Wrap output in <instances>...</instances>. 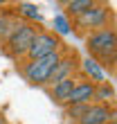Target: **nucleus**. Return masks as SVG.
<instances>
[{
	"label": "nucleus",
	"mask_w": 117,
	"mask_h": 124,
	"mask_svg": "<svg viewBox=\"0 0 117 124\" xmlns=\"http://www.w3.org/2000/svg\"><path fill=\"white\" fill-rule=\"evenodd\" d=\"M86 52L104 70L110 68V72H115V54H117L115 27H106V30H97V32L86 34Z\"/></svg>",
	"instance_id": "f257e3e1"
},
{
	"label": "nucleus",
	"mask_w": 117,
	"mask_h": 124,
	"mask_svg": "<svg viewBox=\"0 0 117 124\" xmlns=\"http://www.w3.org/2000/svg\"><path fill=\"white\" fill-rule=\"evenodd\" d=\"M110 20H113V9L106 2H95L81 16L72 18L70 27H74V32H79V34H90V32H97V30L113 27Z\"/></svg>",
	"instance_id": "f03ea898"
},
{
	"label": "nucleus",
	"mask_w": 117,
	"mask_h": 124,
	"mask_svg": "<svg viewBox=\"0 0 117 124\" xmlns=\"http://www.w3.org/2000/svg\"><path fill=\"white\" fill-rule=\"evenodd\" d=\"M34 36H36L34 23H27V20L16 18L9 36L5 39V45H7V50H9V54L14 56V59L23 61L25 54H27V50H29V45H32V41H34Z\"/></svg>",
	"instance_id": "7ed1b4c3"
},
{
	"label": "nucleus",
	"mask_w": 117,
	"mask_h": 124,
	"mask_svg": "<svg viewBox=\"0 0 117 124\" xmlns=\"http://www.w3.org/2000/svg\"><path fill=\"white\" fill-rule=\"evenodd\" d=\"M63 50L50 54V56H43V59H34V61H20V75L25 77L27 84L32 86H45L47 84V77L52 75L54 65L58 63Z\"/></svg>",
	"instance_id": "20e7f679"
},
{
	"label": "nucleus",
	"mask_w": 117,
	"mask_h": 124,
	"mask_svg": "<svg viewBox=\"0 0 117 124\" xmlns=\"http://www.w3.org/2000/svg\"><path fill=\"white\" fill-rule=\"evenodd\" d=\"M58 50H63V45H61V39H58L54 32L36 30V36H34V41H32V45H29V50H27V54H25L23 61L43 59V56H50V54L58 52Z\"/></svg>",
	"instance_id": "39448f33"
},
{
	"label": "nucleus",
	"mask_w": 117,
	"mask_h": 124,
	"mask_svg": "<svg viewBox=\"0 0 117 124\" xmlns=\"http://www.w3.org/2000/svg\"><path fill=\"white\" fill-rule=\"evenodd\" d=\"M79 56L74 52H63L61 54V59H58V63L54 65V70H52V75L47 77V88L50 86H54L58 81H63V79H70V77H74V72L79 70Z\"/></svg>",
	"instance_id": "423d86ee"
},
{
	"label": "nucleus",
	"mask_w": 117,
	"mask_h": 124,
	"mask_svg": "<svg viewBox=\"0 0 117 124\" xmlns=\"http://www.w3.org/2000/svg\"><path fill=\"white\" fill-rule=\"evenodd\" d=\"M77 124H115V106L90 104Z\"/></svg>",
	"instance_id": "0eeeda50"
},
{
	"label": "nucleus",
	"mask_w": 117,
	"mask_h": 124,
	"mask_svg": "<svg viewBox=\"0 0 117 124\" xmlns=\"http://www.w3.org/2000/svg\"><path fill=\"white\" fill-rule=\"evenodd\" d=\"M79 70H81V75H83L81 79H86V81H90V84H95V86L108 81L106 70L101 68L95 59H90V56H86L83 61H79Z\"/></svg>",
	"instance_id": "6e6552de"
},
{
	"label": "nucleus",
	"mask_w": 117,
	"mask_h": 124,
	"mask_svg": "<svg viewBox=\"0 0 117 124\" xmlns=\"http://www.w3.org/2000/svg\"><path fill=\"white\" fill-rule=\"evenodd\" d=\"M92 97H95V84L86 81V79H77V81H74V88H72V93H70L68 106L92 104Z\"/></svg>",
	"instance_id": "1a4fd4ad"
},
{
	"label": "nucleus",
	"mask_w": 117,
	"mask_h": 124,
	"mask_svg": "<svg viewBox=\"0 0 117 124\" xmlns=\"http://www.w3.org/2000/svg\"><path fill=\"white\" fill-rule=\"evenodd\" d=\"M74 81H77V77H70V79H63V81L50 86V97H52L56 104L68 106V99H70L72 88H74Z\"/></svg>",
	"instance_id": "9d476101"
},
{
	"label": "nucleus",
	"mask_w": 117,
	"mask_h": 124,
	"mask_svg": "<svg viewBox=\"0 0 117 124\" xmlns=\"http://www.w3.org/2000/svg\"><path fill=\"white\" fill-rule=\"evenodd\" d=\"M113 101H115V86L110 81H104V84L95 86L92 104H108V106H113Z\"/></svg>",
	"instance_id": "9b49d317"
},
{
	"label": "nucleus",
	"mask_w": 117,
	"mask_h": 124,
	"mask_svg": "<svg viewBox=\"0 0 117 124\" xmlns=\"http://www.w3.org/2000/svg\"><path fill=\"white\" fill-rule=\"evenodd\" d=\"M95 5V0H70L65 2V18H77Z\"/></svg>",
	"instance_id": "f8f14e48"
},
{
	"label": "nucleus",
	"mask_w": 117,
	"mask_h": 124,
	"mask_svg": "<svg viewBox=\"0 0 117 124\" xmlns=\"http://www.w3.org/2000/svg\"><path fill=\"white\" fill-rule=\"evenodd\" d=\"M16 14H18V16L29 18L27 23H32V20H41V14H38V9H36L34 5H18L16 7Z\"/></svg>",
	"instance_id": "ddd939ff"
},
{
	"label": "nucleus",
	"mask_w": 117,
	"mask_h": 124,
	"mask_svg": "<svg viewBox=\"0 0 117 124\" xmlns=\"http://www.w3.org/2000/svg\"><path fill=\"white\" fill-rule=\"evenodd\" d=\"M90 106V104H77V106H65V115L72 120V122H79L83 117V113H86V108Z\"/></svg>",
	"instance_id": "4468645a"
},
{
	"label": "nucleus",
	"mask_w": 117,
	"mask_h": 124,
	"mask_svg": "<svg viewBox=\"0 0 117 124\" xmlns=\"http://www.w3.org/2000/svg\"><path fill=\"white\" fill-rule=\"evenodd\" d=\"M14 20H16V18L7 16V14H0V41H5L7 36H9L11 27H14Z\"/></svg>",
	"instance_id": "2eb2a0df"
},
{
	"label": "nucleus",
	"mask_w": 117,
	"mask_h": 124,
	"mask_svg": "<svg viewBox=\"0 0 117 124\" xmlns=\"http://www.w3.org/2000/svg\"><path fill=\"white\" fill-rule=\"evenodd\" d=\"M54 27H56V30H54L56 36H58V34H68V32H70V23H68V18H65V16H58V18L54 20Z\"/></svg>",
	"instance_id": "dca6fc26"
},
{
	"label": "nucleus",
	"mask_w": 117,
	"mask_h": 124,
	"mask_svg": "<svg viewBox=\"0 0 117 124\" xmlns=\"http://www.w3.org/2000/svg\"><path fill=\"white\" fill-rule=\"evenodd\" d=\"M0 124H7V117H5L2 113H0Z\"/></svg>",
	"instance_id": "f3484780"
}]
</instances>
